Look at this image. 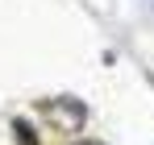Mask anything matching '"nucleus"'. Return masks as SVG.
Returning <instances> with one entry per match:
<instances>
[{
  "mask_svg": "<svg viewBox=\"0 0 154 145\" xmlns=\"http://www.w3.org/2000/svg\"><path fill=\"white\" fill-rule=\"evenodd\" d=\"M42 112H46V120H50L54 129H63V133H79L83 120H88V108H83L79 99H46Z\"/></svg>",
  "mask_w": 154,
  "mask_h": 145,
  "instance_id": "f257e3e1",
  "label": "nucleus"
},
{
  "mask_svg": "<svg viewBox=\"0 0 154 145\" xmlns=\"http://www.w3.org/2000/svg\"><path fill=\"white\" fill-rule=\"evenodd\" d=\"M75 145H104V141H75Z\"/></svg>",
  "mask_w": 154,
  "mask_h": 145,
  "instance_id": "f03ea898",
  "label": "nucleus"
}]
</instances>
